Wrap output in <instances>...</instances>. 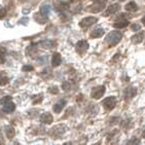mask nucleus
Listing matches in <instances>:
<instances>
[{"instance_id":"obj_29","label":"nucleus","mask_w":145,"mask_h":145,"mask_svg":"<svg viewBox=\"0 0 145 145\" xmlns=\"http://www.w3.org/2000/svg\"><path fill=\"white\" fill-rule=\"evenodd\" d=\"M5 14H6V10L3 8V7H1V6H0V19L4 17V16H5Z\"/></svg>"},{"instance_id":"obj_22","label":"nucleus","mask_w":145,"mask_h":145,"mask_svg":"<svg viewBox=\"0 0 145 145\" xmlns=\"http://www.w3.org/2000/svg\"><path fill=\"white\" fill-rule=\"evenodd\" d=\"M71 84H70L69 81H65L64 84H63V89L64 91H69V89H71Z\"/></svg>"},{"instance_id":"obj_27","label":"nucleus","mask_w":145,"mask_h":145,"mask_svg":"<svg viewBox=\"0 0 145 145\" xmlns=\"http://www.w3.org/2000/svg\"><path fill=\"white\" fill-rule=\"evenodd\" d=\"M50 93H52V94H58L59 93V89L57 87H52V88H50Z\"/></svg>"},{"instance_id":"obj_16","label":"nucleus","mask_w":145,"mask_h":145,"mask_svg":"<svg viewBox=\"0 0 145 145\" xmlns=\"http://www.w3.org/2000/svg\"><path fill=\"white\" fill-rule=\"evenodd\" d=\"M143 37H144V33H143V32L135 34L134 36L131 37L132 43H134V44H139V43H141V42L143 41Z\"/></svg>"},{"instance_id":"obj_5","label":"nucleus","mask_w":145,"mask_h":145,"mask_svg":"<svg viewBox=\"0 0 145 145\" xmlns=\"http://www.w3.org/2000/svg\"><path fill=\"white\" fill-rule=\"evenodd\" d=\"M105 92H106V88H105V86H98V87L94 88V89H92L91 97H92L93 99L98 100V99H100V98L105 94Z\"/></svg>"},{"instance_id":"obj_9","label":"nucleus","mask_w":145,"mask_h":145,"mask_svg":"<svg viewBox=\"0 0 145 145\" xmlns=\"http://www.w3.org/2000/svg\"><path fill=\"white\" fill-rule=\"evenodd\" d=\"M120 9V4H117V3L111 4L110 6H108V8H107L106 10L104 11L103 16L104 17H108V16H110V14H115V12H117Z\"/></svg>"},{"instance_id":"obj_28","label":"nucleus","mask_w":145,"mask_h":145,"mask_svg":"<svg viewBox=\"0 0 145 145\" xmlns=\"http://www.w3.org/2000/svg\"><path fill=\"white\" fill-rule=\"evenodd\" d=\"M128 144H140V140H137V139H132L130 141H128Z\"/></svg>"},{"instance_id":"obj_33","label":"nucleus","mask_w":145,"mask_h":145,"mask_svg":"<svg viewBox=\"0 0 145 145\" xmlns=\"http://www.w3.org/2000/svg\"><path fill=\"white\" fill-rule=\"evenodd\" d=\"M142 137L145 139V130H144V131H143V133H142Z\"/></svg>"},{"instance_id":"obj_14","label":"nucleus","mask_w":145,"mask_h":145,"mask_svg":"<svg viewBox=\"0 0 145 145\" xmlns=\"http://www.w3.org/2000/svg\"><path fill=\"white\" fill-rule=\"evenodd\" d=\"M14 109H16V105H14V103H12L11 101H9V102H7V103L2 104V110L4 112L9 113V112L14 111Z\"/></svg>"},{"instance_id":"obj_17","label":"nucleus","mask_w":145,"mask_h":145,"mask_svg":"<svg viewBox=\"0 0 145 145\" xmlns=\"http://www.w3.org/2000/svg\"><path fill=\"white\" fill-rule=\"evenodd\" d=\"M65 105H66V101L65 100L58 101V102L55 104V106H54V111L56 112V113H60V112L64 109Z\"/></svg>"},{"instance_id":"obj_4","label":"nucleus","mask_w":145,"mask_h":145,"mask_svg":"<svg viewBox=\"0 0 145 145\" xmlns=\"http://www.w3.org/2000/svg\"><path fill=\"white\" fill-rule=\"evenodd\" d=\"M97 21H98V19L96 17L84 18V19L79 22V26H80L82 29H88V28H89L91 26L94 25V24H96V23H97Z\"/></svg>"},{"instance_id":"obj_13","label":"nucleus","mask_w":145,"mask_h":145,"mask_svg":"<svg viewBox=\"0 0 145 145\" xmlns=\"http://www.w3.org/2000/svg\"><path fill=\"white\" fill-rule=\"evenodd\" d=\"M62 62V57L60 53H55L53 55V58H52V65L53 67H58L59 65L61 64Z\"/></svg>"},{"instance_id":"obj_2","label":"nucleus","mask_w":145,"mask_h":145,"mask_svg":"<svg viewBox=\"0 0 145 145\" xmlns=\"http://www.w3.org/2000/svg\"><path fill=\"white\" fill-rule=\"evenodd\" d=\"M107 4V0H95L93 4L88 7V10L93 12V14H96V12H100L102 11L104 8H105V6Z\"/></svg>"},{"instance_id":"obj_8","label":"nucleus","mask_w":145,"mask_h":145,"mask_svg":"<svg viewBox=\"0 0 145 145\" xmlns=\"http://www.w3.org/2000/svg\"><path fill=\"white\" fill-rule=\"evenodd\" d=\"M137 94V89L134 87H128L125 89V93H123V96H125V99L126 100H131L136 96Z\"/></svg>"},{"instance_id":"obj_10","label":"nucleus","mask_w":145,"mask_h":145,"mask_svg":"<svg viewBox=\"0 0 145 145\" xmlns=\"http://www.w3.org/2000/svg\"><path fill=\"white\" fill-rule=\"evenodd\" d=\"M40 121L45 123V125H50V123H52L54 121V117L50 112H44L40 116Z\"/></svg>"},{"instance_id":"obj_31","label":"nucleus","mask_w":145,"mask_h":145,"mask_svg":"<svg viewBox=\"0 0 145 145\" xmlns=\"http://www.w3.org/2000/svg\"><path fill=\"white\" fill-rule=\"evenodd\" d=\"M59 1H60L62 4H69V3L71 2V0H59Z\"/></svg>"},{"instance_id":"obj_30","label":"nucleus","mask_w":145,"mask_h":145,"mask_svg":"<svg viewBox=\"0 0 145 145\" xmlns=\"http://www.w3.org/2000/svg\"><path fill=\"white\" fill-rule=\"evenodd\" d=\"M131 28H132V30H134V31H139L140 26L138 25V24H133V25L131 26Z\"/></svg>"},{"instance_id":"obj_1","label":"nucleus","mask_w":145,"mask_h":145,"mask_svg":"<svg viewBox=\"0 0 145 145\" xmlns=\"http://www.w3.org/2000/svg\"><path fill=\"white\" fill-rule=\"evenodd\" d=\"M123 38V34L120 31H112L108 34L105 38V41L108 43L110 46H113V45H116L118 42L121 40Z\"/></svg>"},{"instance_id":"obj_21","label":"nucleus","mask_w":145,"mask_h":145,"mask_svg":"<svg viewBox=\"0 0 145 145\" xmlns=\"http://www.w3.org/2000/svg\"><path fill=\"white\" fill-rule=\"evenodd\" d=\"M125 8H126V10H128V11H136L137 9H138V6H137L136 2L131 1V2H129L128 4L125 6Z\"/></svg>"},{"instance_id":"obj_35","label":"nucleus","mask_w":145,"mask_h":145,"mask_svg":"<svg viewBox=\"0 0 145 145\" xmlns=\"http://www.w3.org/2000/svg\"><path fill=\"white\" fill-rule=\"evenodd\" d=\"M0 143H2V140H1V136H0Z\"/></svg>"},{"instance_id":"obj_18","label":"nucleus","mask_w":145,"mask_h":145,"mask_svg":"<svg viewBox=\"0 0 145 145\" xmlns=\"http://www.w3.org/2000/svg\"><path fill=\"white\" fill-rule=\"evenodd\" d=\"M34 20H35L37 23H39V24H45V23L48 22V17L43 16V14H40V12H36V14H34Z\"/></svg>"},{"instance_id":"obj_15","label":"nucleus","mask_w":145,"mask_h":145,"mask_svg":"<svg viewBox=\"0 0 145 145\" xmlns=\"http://www.w3.org/2000/svg\"><path fill=\"white\" fill-rule=\"evenodd\" d=\"M105 34V31H104L103 28H101V27H98V28L94 29L92 33H91V37L93 38H100L102 37Z\"/></svg>"},{"instance_id":"obj_3","label":"nucleus","mask_w":145,"mask_h":145,"mask_svg":"<svg viewBox=\"0 0 145 145\" xmlns=\"http://www.w3.org/2000/svg\"><path fill=\"white\" fill-rule=\"evenodd\" d=\"M66 132H67V127L65 125H58V126H55L50 130V134L54 137H60L63 136Z\"/></svg>"},{"instance_id":"obj_26","label":"nucleus","mask_w":145,"mask_h":145,"mask_svg":"<svg viewBox=\"0 0 145 145\" xmlns=\"http://www.w3.org/2000/svg\"><path fill=\"white\" fill-rule=\"evenodd\" d=\"M33 70V66H30V65H26L23 67V71L26 72V71H32Z\"/></svg>"},{"instance_id":"obj_25","label":"nucleus","mask_w":145,"mask_h":145,"mask_svg":"<svg viewBox=\"0 0 145 145\" xmlns=\"http://www.w3.org/2000/svg\"><path fill=\"white\" fill-rule=\"evenodd\" d=\"M9 101H11V97H9V96H6V97H3L2 99H1V104L7 103V102H9Z\"/></svg>"},{"instance_id":"obj_7","label":"nucleus","mask_w":145,"mask_h":145,"mask_svg":"<svg viewBox=\"0 0 145 145\" xmlns=\"http://www.w3.org/2000/svg\"><path fill=\"white\" fill-rule=\"evenodd\" d=\"M75 46H76V50H77V53L80 54V55H82V54L86 53V52L89 50V42H88L87 40L81 39V40H79V41L76 43Z\"/></svg>"},{"instance_id":"obj_6","label":"nucleus","mask_w":145,"mask_h":145,"mask_svg":"<svg viewBox=\"0 0 145 145\" xmlns=\"http://www.w3.org/2000/svg\"><path fill=\"white\" fill-rule=\"evenodd\" d=\"M115 105H116V99H115L114 96L107 97L106 99L103 100V106L107 110H112L115 107Z\"/></svg>"},{"instance_id":"obj_11","label":"nucleus","mask_w":145,"mask_h":145,"mask_svg":"<svg viewBox=\"0 0 145 145\" xmlns=\"http://www.w3.org/2000/svg\"><path fill=\"white\" fill-rule=\"evenodd\" d=\"M50 10H52V4L50 2L42 3L41 6H40V14H42L45 17H48V14H50Z\"/></svg>"},{"instance_id":"obj_24","label":"nucleus","mask_w":145,"mask_h":145,"mask_svg":"<svg viewBox=\"0 0 145 145\" xmlns=\"http://www.w3.org/2000/svg\"><path fill=\"white\" fill-rule=\"evenodd\" d=\"M4 54H5V50H0V64L4 61Z\"/></svg>"},{"instance_id":"obj_20","label":"nucleus","mask_w":145,"mask_h":145,"mask_svg":"<svg viewBox=\"0 0 145 145\" xmlns=\"http://www.w3.org/2000/svg\"><path fill=\"white\" fill-rule=\"evenodd\" d=\"M5 134L8 139H11V138H14V135H16V131H14V129L11 126H6L5 127Z\"/></svg>"},{"instance_id":"obj_19","label":"nucleus","mask_w":145,"mask_h":145,"mask_svg":"<svg viewBox=\"0 0 145 145\" xmlns=\"http://www.w3.org/2000/svg\"><path fill=\"white\" fill-rule=\"evenodd\" d=\"M129 25V21L128 20H120V21H116V22L113 24V27L116 29H121L125 28Z\"/></svg>"},{"instance_id":"obj_32","label":"nucleus","mask_w":145,"mask_h":145,"mask_svg":"<svg viewBox=\"0 0 145 145\" xmlns=\"http://www.w3.org/2000/svg\"><path fill=\"white\" fill-rule=\"evenodd\" d=\"M141 22H142V24H143V25L145 26V16H144V17L142 18V20H141Z\"/></svg>"},{"instance_id":"obj_12","label":"nucleus","mask_w":145,"mask_h":145,"mask_svg":"<svg viewBox=\"0 0 145 145\" xmlns=\"http://www.w3.org/2000/svg\"><path fill=\"white\" fill-rule=\"evenodd\" d=\"M38 45L42 48L48 50V48H52L54 45H55V42H54L53 40H50V39H45V40H41V41H39Z\"/></svg>"},{"instance_id":"obj_36","label":"nucleus","mask_w":145,"mask_h":145,"mask_svg":"<svg viewBox=\"0 0 145 145\" xmlns=\"http://www.w3.org/2000/svg\"><path fill=\"white\" fill-rule=\"evenodd\" d=\"M144 45H145V43H144Z\"/></svg>"},{"instance_id":"obj_23","label":"nucleus","mask_w":145,"mask_h":145,"mask_svg":"<svg viewBox=\"0 0 145 145\" xmlns=\"http://www.w3.org/2000/svg\"><path fill=\"white\" fill-rule=\"evenodd\" d=\"M9 80L7 77H1L0 78V86H6V84H8Z\"/></svg>"},{"instance_id":"obj_34","label":"nucleus","mask_w":145,"mask_h":145,"mask_svg":"<svg viewBox=\"0 0 145 145\" xmlns=\"http://www.w3.org/2000/svg\"><path fill=\"white\" fill-rule=\"evenodd\" d=\"M20 1H21V2H24V1H27V0H20Z\"/></svg>"}]
</instances>
